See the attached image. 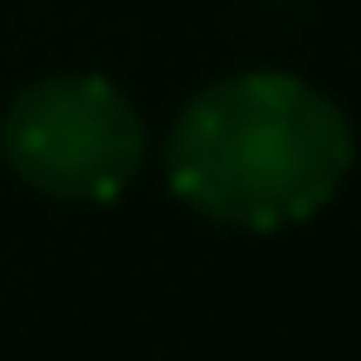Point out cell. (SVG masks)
Listing matches in <instances>:
<instances>
[{
    "instance_id": "obj_1",
    "label": "cell",
    "mask_w": 361,
    "mask_h": 361,
    "mask_svg": "<svg viewBox=\"0 0 361 361\" xmlns=\"http://www.w3.org/2000/svg\"><path fill=\"white\" fill-rule=\"evenodd\" d=\"M355 168V128L314 80L281 67L207 80L174 114L168 188L201 221L274 234L322 214Z\"/></svg>"
},
{
    "instance_id": "obj_2",
    "label": "cell",
    "mask_w": 361,
    "mask_h": 361,
    "mask_svg": "<svg viewBox=\"0 0 361 361\" xmlns=\"http://www.w3.org/2000/svg\"><path fill=\"white\" fill-rule=\"evenodd\" d=\"M0 161L47 201H121L147 161V121L107 74H40L0 114Z\"/></svg>"
}]
</instances>
